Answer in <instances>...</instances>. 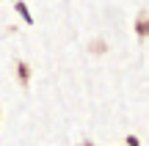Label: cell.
Returning a JSON list of instances; mask_svg holds the SVG:
<instances>
[{
	"instance_id": "cell-1",
	"label": "cell",
	"mask_w": 149,
	"mask_h": 146,
	"mask_svg": "<svg viewBox=\"0 0 149 146\" xmlns=\"http://www.w3.org/2000/svg\"><path fill=\"white\" fill-rule=\"evenodd\" d=\"M135 33H138V39L149 36V14H146V11H141V14L135 17Z\"/></svg>"
},
{
	"instance_id": "cell-2",
	"label": "cell",
	"mask_w": 149,
	"mask_h": 146,
	"mask_svg": "<svg viewBox=\"0 0 149 146\" xmlns=\"http://www.w3.org/2000/svg\"><path fill=\"white\" fill-rule=\"evenodd\" d=\"M28 77H31V69H28V64H19V80L28 83Z\"/></svg>"
},
{
	"instance_id": "cell-3",
	"label": "cell",
	"mask_w": 149,
	"mask_h": 146,
	"mask_svg": "<svg viewBox=\"0 0 149 146\" xmlns=\"http://www.w3.org/2000/svg\"><path fill=\"white\" fill-rule=\"evenodd\" d=\"M17 8H19V14L25 17V22H31V14H28V8H25V6H22V3H17Z\"/></svg>"
}]
</instances>
